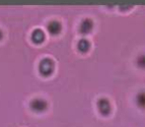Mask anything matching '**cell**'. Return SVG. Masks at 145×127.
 Listing matches in <instances>:
<instances>
[{
  "instance_id": "cell-6",
  "label": "cell",
  "mask_w": 145,
  "mask_h": 127,
  "mask_svg": "<svg viewBox=\"0 0 145 127\" xmlns=\"http://www.w3.org/2000/svg\"><path fill=\"white\" fill-rule=\"evenodd\" d=\"M92 29V20L89 18H85L80 24V32L83 34H88Z\"/></svg>"
},
{
  "instance_id": "cell-2",
  "label": "cell",
  "mask_w": 145,
  "mask_h": 127,
  "mask_svg": "<svg viewBox=\"0 0 145 127\" xmlns=\"http://www.w3.org/2000/svg\"><path fill=\"white\" fill-rule=\"evenodd\" d=\"M29 106H31V109L33 111H35L37 113H42L47 110L48 103L45 100H43V99H35V100H33L31 102Z\"/></svg>"
},
{
  "instance_id": "cell-7",
  "label": "cell",
  "mask_w": 145,
  "mask_h": 127,
  "mask_svg": "<svg viewBox=\"0 0 145 127\" xmlns=\"http://www.w3.org/2000/svg\"><path fill=\"white\" fill-rule=\"evenodd\" d=\"M78 50H79L80 52H82V53H85V52H87L88 50H89L90 48V43L87 40L85 39H82L80 40L79 42H78Z\"/></svg>"
},
{
  "instance_id": "cell-4",
  "label": "cell",
  "mask_w": 145,
  "mask_h": 127,
  "mask_svg": "<svg viewBox=\"0 0 145 127\" xmlns=\"http://www.w3.org/2000/svg\"><path fill=\"white\" fill-rule=\"evenodd\" d=\"M61 29H62V26L59 22L57 20H52V22H49L48 25V31L51 33L52 35H57L61 32Z\"/></svg>"
},
{
  "instance_id": "cell-1",
  "label": "cell",
  "mask_w": 145,
  "mask_h": 127,
  "mask_svg": "<svg viewBox=\"0 0 145 127\" xmlns=\"http://www.w3.org/2000/svg\"><path fill=\"white\" fill-rule=\"evenodd\" d=\"M54 62L52 59L50 58H44L41 62H40V65H39V70L41 72L42 75L44 76H48L53 72L54 70Z\"/></svg>"
},
{
  "instance_id": "cell-5",
  "label": "cell",
  "mask_w": 145,
  "mask_h": 127,
  "mask_svg": "<svg viewBox=\"0 0 145 127\" xmlns=\"http://www.w3.org/2000/svg\"><path fill=\"white\" fill-rule=\"evenodd\" d=\"M31 40L36 43V44H40L45 40V33L40 29H35L33 34H31Z\"/></svg>"
},
{
  "instance_id": "cell-9",
  "label": "cell",
  "mask_w": 145,
  "mask_h": 127,
  "mask_svg": "<svg viewBox=\"0 0 145 127\" xmlns=\"http://www.w3.org/2000/svg\"><path fill=\"white\" fill-rule=\"evenodd\" d=\"M137 65L140 67V68L145 69V55H140V56L137 58V61H136Z\"/></svg>"
},
{
  "instance_id": "cell-8",
  "label": "cell",
  "mask_w": 145,
  "mask_h": 127,
  "mask_svg": "<svg viewBox=\"0 0 145 127\" xmlns=\"http://www.w3.org/2000/svg\"><path fill=\"white\" fill-rule=\"evenodd\" d=\"M136 103L142 109H145V92H140L136 97Z\"/></svg>"
},
{
  "instance_id": "cell-10",
  "label": "cell",
  "mask_w": 145,
  "mask_h": 127,
  "mask_svg": "<svg viewBox=\"0 0 145 127\" xmlns=\"http://www.w3.org/2000/svg\"><path fill=\"white\" fill-rule=\"evenodd\" d=\"M2 38H3V33H2V31L0 29V40H2Z\"/></svg>"
},
{
  "instance_id": "cell-3",
  "label": "cell",
  "mask_w": 145,
  "mask_h": 127,
  "mask_svg": "<svg viewBox=\"0 0 145 127\" xmlns=\"http://www.w3.org/2000/svg\"><path fill=\"white\" fill-rule=\"evenodd\" d=\"M97 108L103 115H108L111 112V105L106 99H101L97 102Z\"/></svg>"
}]
</instances>
